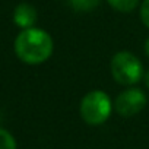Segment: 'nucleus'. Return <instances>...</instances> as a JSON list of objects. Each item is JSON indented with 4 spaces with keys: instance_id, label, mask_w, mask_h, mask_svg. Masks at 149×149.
<instances>
[{
    "instance_id": "nucleus-1",
    "label": "nucleus",
    "mask_w": 149,
    "mask_h": 149,
    "mask_svg": "<svg viewBox=\"0 0 149 149\" xmlns=\"http://www.w3.org/2000/svg\"><path fill=\"white\" fill-rule=\"evenodd\" d=\"M54 50L53 38L40 28L22 29L15 40V53L26 64H41L47 61Z\"/></svg>"
},
{
    "instance_id": "nucleus-2",
    "label": "nucleus",
    "mask_w": 149,
    "mask_h": 149,
    "mask_svg": "<svg viewBox=\"0 0 149 149\" xmlns=\"http://www.w3.org/2000/svg\"><path fill=\"white\" fill-rule=\"evenodd\" d=\"M113 111V102L110 97L100 89L89 91L81 101L79 113L82 120L89 126H100L105 123Z\"/></svg>"
},
{
    "instance_id": "nucleus-3",
    "label": "nucleus",
    "mask_w": 149,
    "mask_h": 149,
    "mask_svg": "<svg viewBox=\"0 0 149 149\" xmlns=\"http://www.w3.org/2000/svg\"><path fill=\"white\" fill-rule=\"evenodd\" d=\"M111 74L117 84L132 86L143 79L142 61L130 51H118L111 58Z\"/></svg>"
},
{
    "instance_id": "nucleus-4",
    "label": "nucleus",
    "mask_w": 149,
    "mask_h": 149,
    "mask_svg": "<svg viewBox=\"0 0 149 149\" xmlns=\"http://www.w3.org/2000/svg\"><path fill=\"white\" fill-rule=\"evenodd\" d=\"M148 102L146 94L139 88H129L118 94L114 102V108L117 114L121 117H133L139 114Z\"/></svg>"
},
{
    "instance_id": "nucleus-5",
    "label": "nucleus",
    "mask_w": 149,
    "mask_h": 149,
    "mask_svg": "<svg viewBox=\"0 0 149 149\" xmlns=\"http://www.w3.org/2000/svg\"><path fill=\"white\" fill-rule=\"evenodd\" d=\"M13 22L22 29L34 28V25L37 22V10H35V8L28 5V3L18 5L15 8V12H13Z\"/></svg>"
},
{
    "instance_id": "nucleus-6",
    "label": "nucleus",
    "mask_w": 149,
    "mask_h": 149,
    "mask_svg": "<svg viewBox=\"0 0 149 149\" xmlns=\"http://www.w3.org/2000/svg\"><path fill=\"white\" fill-rule=\"evenodd\" d=\"M107 3L113 9L127 13V12H132V10H134L137 8L139 0H107Z\"/></svg>"
},
{
    "instance_id": "nucleus-7",
    "label": "nucleus",
    "mask_w": 149,
    "mask_h": 149,
    "mask_svg": "<svg viewBox=\"0 0 149 149\" xmlns=\"http://www.w3.org/2000/svg\"><path fill=\"white\" fill-rule=\"evenodd\" d=\"M70 3V6L74 9V10H79V12H88V10H92L95 9L101 0H67Z\"/></svg>"
},
{
    "instance_id": "nucleus-8",
    "label": "nucleus",
    "mask_w": 149,
    "mask_h": 149,
    "mask_svg": "<svg viewBox=\"0 0 149 149\" xmlns=\"http://www.w3.org/2000/svg\"><path fill=\"white\" fill-rule=\"evenodd\" d=\"M0 149H16L15 137L5 129H0Z\"/></svg>"
},
{
    "instance_id": "nucleus-9",
    "label": "nucleus",
    "mask_w": 149,
    "mask_h": 149,
    "mask_svg": "<svg viewBox=\"0 0 149 149\" xmlns=\"http://www.w3.org/2000/svg\"><path fill=\"white\" fill-rule=\"evenodd\" d=\"M140 19L146 28H149V0H143L140 5Z\"/></svg>"
},
{
    "instance_id": "nucleus-10",
    "label": "nucleus",
    "mask_w": 149,
    "mask_h": 149,
    "mask_svg": "<svg viewBox=\"0 0 149 149\" xmlns=\"http://www.w3.org/2000/svg\"><path fill=\"white\" fill-rule=\"evenodd\" d=\"M143 81H145L146 88L149 89V70H148V72H145V74H143Z\"/></svg>"
},
{
    "instance_id": "nucleus-11",
    "label": "nucleus",
    "mask_w": 149,
    "mask_h": 149,
    "mask_svg": "<svg viewBox=\"0 0 149 149\" xmlns=\"http://www.w3.org/2000/svg\"><path fill=\"white\" fill-rule=\"evenodd\" d=\"M145 53H146V56L149 57V38H148L146 42H145Z\"/></svg>"
}]
</instances>
